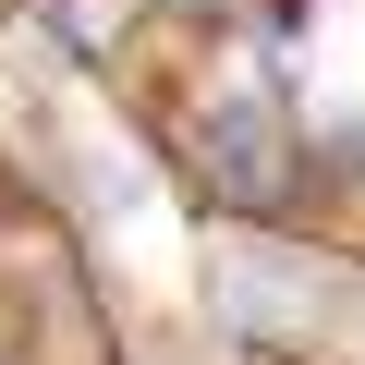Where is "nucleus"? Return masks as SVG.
<instances>
[{
    "label": "nucleus",
    "instance_id": "1",
    "mask_svg": "<svg viewBox=\"0 0 365 365\" xmlns=\"http://www.w3.org/2000/svg\"><path fill=\"white\" fill-rule=\"evenodd\" d=\"M182 195H195L220 232H317V170H304V98L268 73V49L244 73H195L158 134H146Z\"/></svg>",
    "mask_w": 365,
    "mask_h": 365
}]
</instances>
